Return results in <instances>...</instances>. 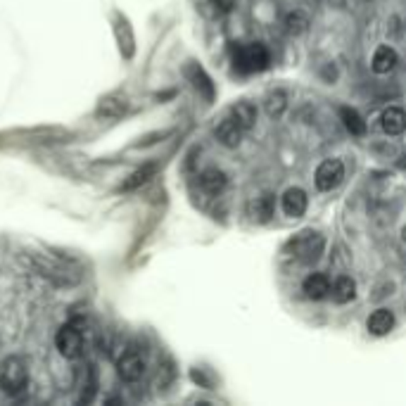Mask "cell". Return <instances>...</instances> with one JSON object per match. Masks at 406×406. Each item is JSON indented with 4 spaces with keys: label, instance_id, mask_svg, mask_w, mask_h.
Instances as JSON below:
<instances>
[{
    "label": "cell",
    "instance_id": "6da1fadb",
    "mask_svg": "<svg viewBox=\"0 0 406 406\" xmlns=\"http://www.w3.org/2000/svg\"><path fill=\"white\" fill-rule=\"evenodd\" d=\"M271 62V55L266 45L261 43H247V45H235L233 48V67L240 74H254L264 72Z\"/></svg>",
    "mask_w": 406,
    "mask_h": 406
},
{
    "label": "cell",
    "instance_id": "7a4b0ae2",
    "mask_svg": "<svg viewBox=\"0 0 406 406\" xmlns=\"http://www.w3.org/2000/svg\"><path fill=\"white\" fill-rule=\"evenodd\" d=\"M26 383H29V368H26L24 359L10 356L0 363V390L5 395H19L24 392Z\"/></svg>",
    "mask_w": 406,
    "mask_h": 406
},
{
    "label": "cell",
    "instance_id": "3957f363",
    "mask_svg": "<svg viewBox=\"0 0 406 406\" xmlns=\"http://www.w3.org/2000/svg\"><path fill=\"white\" fill-rule=\"evenodd\" d=\"M342 179H344V164H342L340 159H326V162H321L319 169H316V174H314L316 188H319V191H323V193L335 191V188L342 184Z\"/></svg>",
    "mask_w": 406,
    "mask_h": 406
},
{
    "label": "cell",
    "instance_id": "277c9868",
    "mask_svg": "<svg viewBox=\"0 0 406 406\" xmlns=\"http://www.w3.org/2000/svg\"><path fill=\"white\" fill-rule=\"evenodd\" d=\"M117 373L124 383H138L145 376V356L138 349H126L117 361Z\"/></svg>",
    "mask_w": 406,
    "mask_h": 406
},
{
    "label": "cell",
    "instance_id": "5b68a950",
    "mask_svg": "<svg viewBox=\"0 0 406 406\" xmlns=\"http://www.w3.org/2000/svg\"><path fill=\"white\" fill-rule=\"evenodd\" d=\"M60 354L64 359H77L84 349V330H81L77 323H69V326L60 328V333L55 337Z\"/></svg>",
    "mask_w": 406,
    "mask_h": 406
},
{
    "label": "cell",
    "instance_id": "8992f818",
    "mask_svg": "<svg viewBox=\"0 0 406 406\" xmlns=\"http://www.w3.org/2000/svg\"><path fill=\"white\" fill-rule=\"evenodd\" d=\"M326 240L319 233H302V238L295 242V254L302 264H314L321 259Z\"/></svg>",
    "mask_w": 406,
    "mask_h": 406
},
{
    "label": "cell",
    "instance_id": "52a82bcc",
    "mask_svg": "<svg viewBox=\"0 0 406 406\" xmlns=\"http://www.w3.org/2000/svg\"><path fill=\"white\" fill-rule=\"evenodd\" d=\"M283 214L288 216V219H300V216H304V212H307V193L302 191V188H288L286 193H283Z\"/></svg>",
    "mask_w": 406,
    "mask_h": 406
},
{
    "label": "cell",
    "instance_id": "ba28073f",
    "mask_svg": "<svg viewBox=\"0 0 406 406\" xmlns=\"http://www.w3.org/2000/svg\"><path fill=\"white\" fill-rule=\"evenodd\" d=\"M214 133H216V138H219L221 145L238 147L240 140H242V133H245V128H242L233 117H226L223 121H219V126H216Z\"/></svg>",
    "mask_w": 406,
    "mask_h": 406
},
{
    "label": "cell",
    "instance_id": "9c48e42d",
    "mask_svg": "<svg viewBox=\"0 0 406 406\" xmlns=\"http://www.w3.org/2000/svg\"><path fill=\"white\" fill-rule=\"evenodd\" d=\"M114 33H117V43H119V48H121V55H124L126 60L133 57L135 38H133L131 26H128V22H126V17H121V15L114 17Z\"/></svg>",
    "mask_w": 406,
    "mask_h": 406
},
{
    "label": "cell",
    "instance_id": "30bf717a",
    "mask_svg": "<svg viewBox=\"0 0 406 406\" xmlns=\"http://www.w3.org/2000/svg\"><path fill=\"white\" fill-rule=\"evenodd\" d=\"M302 290L309 300H323L330 293V281L326 274H309L302 283Z\"/></svg>",
    "mask_w": 406,
    "mask_h": 406
},
{
    "label": "cell",
    "instance_id": "8fae6325",
    "mask_svg": "<svg viewBox=\"0 0 406 406\" xmlns=\"http://www.w3.org/2000/svg\"><path fill=\"white\" fill-rule=\"evenodd\" d=\"M383 131L388 135H402L406 131V112L402 107H388L383 112Z\"/></svg>",
    "mask_w": 406,
    "mask_h": 406
},
{
    "label": "cell",
    "instance_id": "7c38bea8",
    "mask_svg": "<svg viewBox=\"0 0 406 406\" xmlns=\"http://www.w3.org/2000/svg\"><path fill=\"white\" fill-rule=\"evenodd\" d=\"M392 328H395V314L390 309H378L368 316V330L373 335H388Z\"/></svg>",
    "mask_w": 406,
    "mask_h": 406
},
{
    "label": "cell",
    "instance_id": "4fadbf2b",
    "mask_svg": "<svg viewBox=\"0 0 406 406\" xmlns=\"http://www.w3.org/2000/svg\"><path fill=\"white\" fill-rule=\"evenodd\" d=\"M228 184V179H226V174L221 171V169H216V167H209L205 169V171L200 174V186H202V191H207V193H221L223 188H226Z\"/></svg>",
    "mask_w": 406,
    "mask_h": 406
},
{
    "label": "cell",
    "instance_id": "5bb4252c",
    "mask_svg": "<svg viewBox=\"0 0 406 406\" xmlns=\"http://www.w3.org/2000/svg\"><path fill=\"white\" fill-rule=\"evenodd\" d=\"M330 293H333V300L337 304H347L356 297V281L351 278V276H340V278L333 283Z\"/></svg>",
    "mask_w": 406,
    "mask_h": 406
},
{
    "label": "cell",
    "instance_id": "9a60e30c",
    "mask_svg": "<svg viewBox=\"0 0 406 406\" xmlns=\"http://www.w3.org/2000/svg\"><path fill=\"white\" fill-rule=\"evenodd\" d=\"M371 67H373L376 74H388L397 67V52L390 48V45H380L373 52V60H371Z\"/></svg>",
    "mask_w": 406,
    "mask_h": 406
},
{
    "label": "cell",
    "instance_id": "2e32d148",
    "mask_svg": "<svg viewBox=\"0 0 406 406\" xmlns=\"http://www.w3.org/2000/svg\"><path fill=\"white\" fill-rule=\"evenodd\" d=\"M186 74L191 77V81H193V86L198 88V91L205 96L207 100H214V86H212V79L207 77L205 74V69H202L200 64H191L186 69Z\"/></svg>",
    "mask_w": 406,
    "mask_h": 406
},
{
    "label": "cell",
    "instance_id": "e0dca14e",
    "mask_svg": "<svg viewBox=\"0 0 406 406\" xmlns=\"http://www.w3.org/2000/svg\"><path fill=\"white\" fill-rule=\"evenodd\" d=\"M228 117H233L245 131H249L256 121V107L252 103H235L231 107V114H228Z\"/></svg>",
    "mask_w": 406,
    "mask_h": 406
},
{
    "label": "cell",
    "instance_id": "ac0fdd59",
    "mask_svg": "<svg viewBox=\"0 0 406 406\" xmlns=\"http://www.w3.org/2000/svg\"><path fill=\"white\" fill-rule=\"evenodd\" d=\"M340 119H342L344 128H347L351 135H363V133H366V121H363V117L356 110H351V107H340Z\"/></svg>",
    "mask_w": 406,
    "mask_h": 406
},
{
    "label": "cell",
    "instance_id": "d6986e66",
    "mask_svg": "<svg viewBox=\"0 0 406 406\" xmlns=\"http://www.w3.org/2000/svg\"><path fill=\"white\" fill-rule=\"evenodd\" d=\"M276 212V202H274V195H261V198H256L252 202V216L259 223H266L271 221V216Z\"/></svg>",
    "mask_w": 406,
    "mask_h": 406
},
{
    "label": "cell",
    "instance_id": "ffe728a7",
    "mask_svg": "<svg viewBox=\"0 0 406 406\" xmlns=\"http://www.w3.org/2000/svg\"><path fill=\"white\" fill-rule=\"evenodd\" d=\"M154 171H157V167L154 164H145V167H140L138 171H133L128 179L124 181V186H121V191H135V188H140V186H145L147 181L152 179Z\"/></svg>",
    "mask_w": 406,
    "mask_h": 406
},
{
    "label": "cell",
    "instance_id": "44dd1931",
    "mask_svg": "<svg viewBox=\"0 0 406 406\" xmlns=\"http://www.w3.org/2000/svg\"><path fill=\"white\" fill-rule=\"evenodd\" d=\"M309 26V17L304 15V12H290V15L286 17V31L290 33V36H300V33L307 31Z\"/></svg>",
    "mask_w": 406,
    "mask_h": 406
},
{
    "label": "cell",
    "instance_id": "7402d4cb",
    "mask_svg": "<svg viewBox=\"0 0 406 406\" xmlns=\"http://www.w3.org/2000/svg\"><path fill=\"white\" fill-rule=\"evenodd\" d=\"M98 112H100V117L117 119L126 112V105H124V100H119V98H105L103 103H100Z\"/></svg>",
    "mask_w": 406,
    "mask_h": 406
},
{
    "label": "cell",
    "instance_id": "603a6c76",
    "mask_svg": "<svg viewBox=\"0 0 406 406\" xmlns=\"http://www.w3.org/2000/svg\"><path fill=\"white\" fill-rule=\"evenodd\" d=\"M288 107V96L283 91H274L271 96L266 98V112L271 117H281Z\"/></svg>",
    "mask_w": 406,
    "mask_h": 406
},
{
    "label": "cell",
    "instance_id": "cb8c5ba5",
    "mask_svg": "<svg viewBox=\"0 0 406 406\" xmlns=\"http://www.w3.org/2000/svg\"><path fill=\"white\" fill-rule=\"evenodd\" d=\"M212 5L219 12H231L233 10V0H212Z\"/></svg>",
    "mask_w": 406,
    "mask_h": 406
},
{
    "label": "cell",
    "instance_id": "d4e9b609",
    "mask_svg": "<svg viewBox=\"0 0 406 406\" xmlns=\"http://www.w3.org/2000/svg\"><path fill=\"white\" fill-rule=\"evenodd\" d=\"M399 167H402V169H406V154H404L402 159H399Z\"/></svg>",
    "mask_w": 406,
    "mask_h": 406
},
{
    "label": "cell",
    "instance_id": "484cf974",
    "mask_svg": "<svg viewBox=\"0 0 406 406\" xmlns=\"http://www.w3.org/2000/svg\"><path fill=\"white\" fill-rule=\"evenodd\" d=\"M402 240H404V242H406V226H404V228H402Z\"/></svg>",
    "mask_w": 406,
    "mask_h": 406
}]
</instances>
